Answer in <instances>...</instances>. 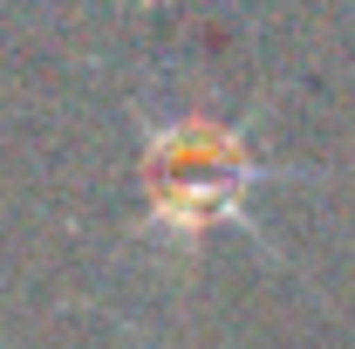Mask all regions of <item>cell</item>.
I'll return each instance as SVG.
<instances>
[{
    "label": "cell",
    "instance_id": "1",
    "mask_svg": "<svg viewBox=\"0 0 355 349\" xmlns=\"http://www.w3.org/2000/svg\"><path fill=\"white\" fill-rule=\"evenodd\" d=\"M280 165H266L260 131L219 103H178L144 117L137 144V233L164 254H198L212 233L260 240L253 199L280 185Z\"/></svg>",
    "mask_w": 355,
    "mask_h": 349
}]
</instances>
